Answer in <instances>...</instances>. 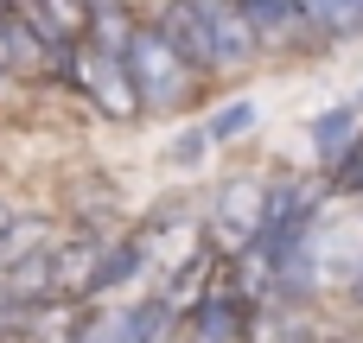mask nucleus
I'll return each mask as SVG.
<instances>
[{"label":"nucleus","mask_w":363,"mask_h":343,"mask_svg":"<svg viewBox=\"0 0 363 343\" xmlns=\"http://www.w3.org/2000/svg\"><path fill=\"white\" fill-rule=\"evenodd\" d=\"M160 32L198 64V70H236L255 57V25L242 19L236 0H172L160 13Z\"/></svg>","instance_id":"nucleus-1"},{"label":"nucleus","mask_w":363,"mask_h":343,"mask_svg":"<svg viewBox=\"0 0 363 343\" xmlns=\"http://www.w3.org/2000/svg\"><path fill=\"white\" fill-rule=\"evenodd\" d=\"M121 64H128V83H134V95H140V108H172V102H185V89H191V57L160 32V25H134V38H128V51H121Z\"/></svg>","instance_id":"nucleus-2"},{"label":"nucleus","mask_w":363,"mask_h":343,"mask_svg":"<svg viewBox=\"0 0 363 343\" xmlns=\"http://www.w3.org/2000/svg\"><path fill=\"white\" fill-rule=\"evenodd\" d=\"M64 83H77V89H83L102 115H115V121L147 115V108H140V95H134V83H128V64H121V57H108V51H96V45H77V57H70Z\"/></svg>","instance_id":"nucleus-3"},{"label":"nucleus","mask_w":363,"mask_h":343,"mask_svg":"<svg viewBox=\"0 0 363 343\" xmlns=\"http://www.w3.org/2000/svg\"><path fill=\"white\" fill-rule=\"evenodd\" d=\"M262 229H268V191H262L255 178L223 185V191H217V210H211V236H217V248L249 255V248L262 242Z\"/></svg>","instance_id":"nucleus-4"},{"label":"nucleus","mask_w":363,"mask_h":343,"mask_svg":"<svg viewBox=\"0 0 363 343\" xmlns=\"http://www.w3.org/2000/svg\"><path fill=\"white\" fill-rule=\"evenodd\" d=\"M191 343H249V299L236 286H211L191 299Z\"/></svg>","instance_id":"nucleus-5"},{"label":"nucleus","mask_w":363,"mask_h":343,"mask_svg":"<svg viewBox=\"0 0 363 343\" xmlns=\"http://www.w3.org/2000/svg\"><path fill=\"white\" fill-rule=\"evenodd\" d=\"M363 140V95L357 102H338V108H325L319 121H313V146H319V165H345L351 159V146Z\"/></svg>","instance_id":"nucleus-6"},{"label":"nucleus","mask_w":363,"mask_h":343,"mask_svg":"<svg viewBox=\"0 0 363 343\" xmlns=\"http://www.w3.org/2000/svg\"><path fill=\"white\" fill-rule=\"evenodd\" d=\"M147 255H153V242H147V236H121V242H108V248L96 255L89 280H83V293H115V286H128V280L147 267Z\"/></svg>","instance_id":"nucleus-7"},{"label":"nucleus","mask_w":363,"mask_h":343,"mask_svg":"<svg viewBox=\"0 0 363 343\" xmlns=\"http://www.w3.org/2000/svg\"><path fill=\"white\" fill-rule=\"evenodd\" d=\"M64 236L51 229V223H6V236H0V274H13V267H26L32 255H45V248H57Z\"/></svg>","instance_id":"nucleus-8"},{"label":"nucleus","mask_w":363,"mask_h":343,"mask_svg":"<svg viewBox=\"0 0 363 343\" xmlns=\"http://www.w3.org/2000/svg\"><path fill=\"white\" fill-rule=\"evenodd\" d=\"M51 32H64L70 45H89V25H96V0H26Z\"/></svg>","instance_id":"nucleus-9"},{"label":"nucleus","mask_w":363,"mask_h":343,"mask_svg":"<svg viewBox=\"0 0 363 343\" xmlns=\"http://www.w3.org/2000/svg\"><path fill=\"white\" fill-rule=\"evenodd\" d=\"M242 6V19L255 25V32H287L300 13H306V0H236Z\"/></svg>","instance_id":"nucleus-10"},{"label":"nucleus","mask_w":363,"mask_h":343,"mask_svg":"<svg viewBox=\"0 0 363 343\" xmlns=\"http://www.w3.org/2000/svg\"><path fill=\"white\" fill-rule=\"evenodd\" d=\"M306 19L325 32H357L363 25V0H306Z\"/></svg>","instance_id":"nucleus-11"},{"label":"nucleus","mask_w":363,"mask_h":343,"mask_svg":"<svg viewBox=\"0 0 363 343\" xmlns=\"http://www.w3.org/2000/svg\"><path fill=\"white\" fill-rule=\"evenodd\" d=\"M204 127H211V140H236V134L255 127V102H230V108H217Z\"/></svg>","instance_id":"nucleus-12"},{"label":"nucleus","mask_w":363,"mask_h":343,"mask_svg":"<svg viewBox=\"0 0 363 343\" xmlns=\"http://www.w3.org/2000/svg\"><path fill=\"white\" fill-rule=\"evenodd\" d=\"M211 146H217V140H211V127H191V134H179V140H172V165H198Z\"/></svg>","instance_id":"nucleus-13"},{"label":"nucleus","mask_w":363,"mask_h":343,"mask_svg":"<svg viewBox=\"0 0 363 343\" xmlns=\"http://www.w3.org/2000/svg\"><path fill=\"white\" fill-rule=\"evenodd\" d=\"M6 223H13V216H6V210H0V236H6Z\"/></svg>","instance_id":"nucleus-14"},{"label":"nucleus","mask_w":363,"mask_h":343,"mask_svg":"<svg viewBox=\"0 0 363 343\" xmlns=\"http://www.w3.org/2000/svg\"><path fill=\"white\" fill-rule=\"evenodd\" d=\"M6 6H13V0H0V13H6Z\"/></svg>","instance_id":"nucleus-15"}]
</instances>
